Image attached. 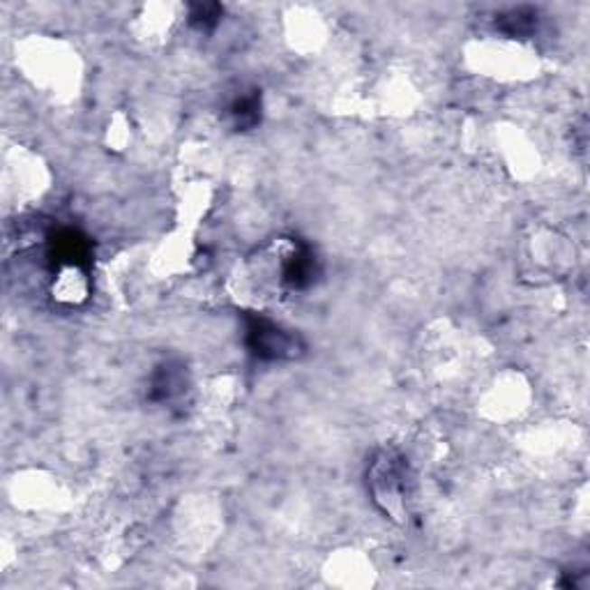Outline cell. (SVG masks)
I'll return each instance as SVG.
<instances>
[{"label":"cell","mask_w":590,"mask_h":590,"mask_svg":"<svg viewBox=\"0 0 590 590\" xmlns=\"http://www.w3.org/2000/svg\"><path fill=\"white\" fill-rule=\"evenodd\" d=\"M153 399L157 401H171L183 392L185 388V376H183V370L173 365H162L160 370L155 371L153 376Z\"/></svg>","instance_id":"obj_4"},{"label":"cell","mask_w":590,"mask_h":590,"mask_svg":"<svg viewBox=\"0 0 590 590\" xmlns=\"http://www.w3.org/2000/svg\"><path fill=\"white\" fill-rule=\"evenodd\" d=\"M247 346L261 360H291L303 351L298 334L263 316H252L247 321Z\"/></svg>","instance_id":"obj_2"},{"label":"cell","mask_w":590,"mask_h":590,"mask_svg":"<svg viewBox=\"0 0 590 590\" xmlns=\"http://www.w3.org/2000/svg\"><path fill=\"white\" fill-rule=\"evenodd\" d=\"M370 487L383 512L399 517L406 505V493H408V471H406L404 459L395 452H380L371 464Z\"/></svg>","instance_id":"obj_1"},{"label":"cell","mask_w":590,"mask_h":590,"mask_svg":"<svg viewBox=\"0 0 590 590\" xmlns=\"http://www.w3.org/2000/svg\"><path fill=\"white\" fill-rule=\"evenodd\" d=\"M221 10L220 5H194L192 7V23L201 31H212L217 26V21H220Z\"/></svg>","instance_id":"obj_6"},{"label":"cell","mask_w":590,"mask_h":590,"mask_svg":"<svg viewBox=\"0 0 590 590\" xmlns=\"http://www.w3.org/2000/svg\"><path fill=\"white\" fill-rule=\"evenodd\" d=\"M498 28L510 37H526L538 28V12L530 7H514L496 21Z\"/></svg>","instance_id":"obj_5"},{"label":"cell","mask_w":590,"mask_h":590,"mask_svg":"<svg viewBox=\"0 0 590 590\" xmlns=\"http://www.w3.org/2000/svg\"><path fill=\"white\" fill-rule=\"evenodd\" d=\"M229 118L238 132L254 129L261 123V95L257 90L240 93L231 104H229Z\"/></svg>","instance_id":"obj_3"}]
</instances>
